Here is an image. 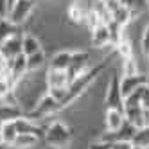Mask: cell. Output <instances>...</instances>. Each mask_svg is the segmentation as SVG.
<instances>
[{"mask_svg":"<svg viewBox=\"0 0 149 149\" xmlns=\"http://www.w3.org/2000/svg\"><path fill=\"white\" fill-rule=\"evenodd\" d=\"M90 9H92V2H88V0H72L67 7V16L70 20V24L83 25Z\"/></svg>","mask_w":149,"mask_h":149,"instance_id":"cell-6","label":"cell"},{"mask_svg":"<svg viewBox=\"0 0 149 149\" xmlns=\"http://www.w3.org/2000/svg\"><path fill=\"white\" fill-rule=\"evenodd\" d=\"M43 50V43H41V38L34 33H24L22 34V54L31 56L34 52Z\"/></svg>","mask_w":149,"mask_h":149,"instance_id":"cell-11","label":"cell"},{"mask_svg":"<svg viewBox=\"0 0 149 149\" xmlns=\"http://www.w3.org/2000/svg\"><path fill=\"white\" fill-rule=\"evenodd\" d=\"M102 99H104V108H122L124 106V95L120 90V72L111 70V76L106 79Z\"/></svg>","mask_w":149,"mask_h":149,"instance_id":"cell-2","label":"cell"},{"mask_svg":"<svg viewBox=\"0 0 149 149\" xmlns=\"http://www.w3.org/2000/svg\"><path fill=\"white\" fill-rule=\"evenodd\" d=\"M147 4H149V0H147Z\"/></svg>","mask_w":149,"mask_h":149,"instance_id":"cell-28","label":"cell"},{"mask_svg":"<svg viewBox=\"0 0 149 149\" xmlns=\"http://www.w3.org/2000/svg\"><path fill=\"white\" fill-rule=\"evenodd\" d=\"M74 140V130L65 120L54 119L45 126L43 144L50 149H68Z\"/></svg>","mask_w":149,"mask_h":149,"instance_id":"cell-1","label":"cell"},{"mask_svg":"<svg viewBox=\"0 0 149 149\" xmlns=\"http://www.w3.org/2000/svg\"><path fill=\"white\" fill-rule=\"evenodd\" d=\"M47 65H49V58H47L45 49L27 56V72L29 74H38L41 68H45Z\"/></svg>","mask_w":149,"mask_h":149,"instance_id":"cell-13","label":"cell"},{"mask_svg":"<svg viewBox=\"0 0 149 149\" xmlns=\"http://www.w3.org/2000/svg\"><path fill=\"white\" fill-rule=\"evenodd\" d=\"M120 2L131 9L133 16H140V15L149 13V4H147V0H120Z\"/></svg>","mask_w":149,"mask_h":149,"instance_id":"cell-17","label":"cell"},{"mask_svg":"<svg viewBox=\"0 0 149 149\" xmlns=\"http://www.w3.org/2000/svg\"><path fill=\"white\" fill-rule=\"evenodd\" d=\"M119 70H120V77H122V76H135V74L144 72V68H142V65H140V59H138L135 54L130 56V58H122V59H120Z\"/></svg>","mask_w":149,"mask_h":149,"instance_id":"cell-15","label":"cell"},{"mask_svg":"<svg viewBox=\"0 0 149 149\" xmlns=\"http://www.w3.org/2000/svg\"><path fill=\"white\" fill-rule=\"evenodd\" d=\"M18 136V130H16V122L15 120H4L0 122V142L6 146H13Z\"/></svg>","mask_w":149,"mask_h":149,"instance_id":"cell-14","label":"cell"},{"mask_svg":"<svg viewBox=\"0 0 149 149\" xmlns=\"http://www.w3.org/2000/svg\"><path fill=\"white\" fill-rule=\"evenodd\" d=\"M7 2H9V7H11V6H13V4L16 2V0H7Z\"/></svg>","mask_w":149,"mask_h":149,"instance_id":"cell-27","label":"cell"},{"mask_svg":"<svg viewBox=\"0 0 149 149\" xmlns=\"http://www.w3.org/2000/svg\"><path fill=\"white\" fill-rule=\"evenodd\" d=\"M41 142L43 140H41L40 136L33 135V133H18L13 147L15 149H36Z\"/></svg>","mask_w":149,"mask_h":149,"instance_id":"cell-16","label":"cell"},{"mask_svg":"<svg viewBox=\"0 0 149 149\" xmlns=\"http://www.w3.org/2000/svg\"><path fill=\"white\" fill-rule=\"evenodd\" d=\"M144 74L147 76V84H149V59H147V67L144 68Z\"/></svg>","mask_w":149,"mask_h":149,"instance_id":"cell-25","label":"cell"},{"mask_svg":"<svg viewBox=\"0 0 149 149\" xmlns=\"http://www.w3.org/2000/svg\"><path fill=\"white\" fill-rule=\"evenodd\" d=\"M36 9H38V2H36V0H16V2L9 7L7 20L20 27V25L27 24L29 20L34 16Z\"/></svg>","mask_w":149,"mask_h":149,"instance_id":"cell-3","label":"cell"},{"mask_svg":"<svg viewBox=\"0 0 149 149\" xmlns=\"http://www.w3.org/2000/svg\"><path fill=\"white\" fill-rule=\"evenodd\" d=\"M142 106L149 111V84H146L142 90Z\"/></svg>","mask_w":149,"mask_h":149,"instance_id":"cell-23","label":"cell"},{"mask_svg":"<svg viewBox=\"0 0 149 149\" xmlns=\"http://www.w3.org/2000/svg\"><path fill=\"white\" fill-rule=\"evenodd\" d=\"M22 34L24 33H16V34H11L0 41V54L6 59L11 61L13 58L22 54Z\"/></svg>","mask_w":149,"mask_h":149,"instance_id":"cell-8","label":"cell"},{"mask_svg":"<svg viewBox=\"0 0 149 149\" xmlns=\"http://www.w3.org/2000/svg\"><path fill=\"white\" fill-rule=\"evenodd\" d=\"M27 56L25 54H20L16 58H13L9 61V76L15 79V83L18 79H22L24 76H27Z\"/></svg>","mask_w":149,"mask_h":149,"instance_id":"cell-12","label":"cell"},{"mask_svg":"<svg viewBox=\"0 0 149 149\" xmlns=\"http://www.w3.org/2000/svg\"><path fill=\"white\" fill-rule=\"evenodd\" d=\"M9 15V2L7 0H0V20L7 18Z\"/></svg>","mask_w":149,"mask_h":149,"instance_id":"cell-22","label":"cell"},{"mask_svg":"<svg viewBox=\"0 0 149 149\" xmlns=\"http://www.w3.org/2000/svg\"><path fill=\"white\" fill-rule=\"evenodd\" d=\"M72 63V50L68 49H59L49 58V68L54 70H68Z\"/></svg>","mask_w":149,"mask_h":149,"instance_id":"cell-10","label":"cell"},{"mask_svg":"<svg viewBox=\"0 0 149 149\" xmlns=\"http://www.w3.org/2000/svg\"><path fill=\"white\" fill-rule=\"evenodd\" d=\"M90 43L93 49H113L111 43V31L108 24H99L97 27H93L90 31Z\"/></svg>","mask_w":149,"mask_h":149,"instance_id":"cell-7","label":"cell"},{"mask_svg":"<svg viewBox=\"0 0 149 149\" xmlns=\"http://www.w3.org/2000/svg\"><path fill=\"white\" fill-rule=\"evenodd\" d=\"M133 149H147V147H142V146H136V144H133Z\"/></svg>","mask_w":149,"mask_h":149,"instance_id":"cell-26","label":"cell"},{"mask_svg":"<svg viewBox=\"0 0 149 149\" xmlns=\"http://www.w3.org/2000/svg\"><path fill=\"white\" fill-rule=\"evenodd\" d=\"M102 120H104V131L106 133H117L127 122L122 108H104Z\"/></svg>","mask_w":149,"mask_h":149,"instance_id":"cell-5","label":"cell"},{"mask_svg":"<svg viewBox=\"0 0 149 149\" xmlns=\"http://www.w3.org/2000/svg\"><path fill=\"white\" fill-rule=\"evenodd\" d=\"M138 50H140V56L147 61L149 59V24L144 27L140 40H138Z\"/></svg>","mask_w":149,"mask_h":149,"instance_id":"cell-18","label":"cell"},{"mask_svg":"<svg viewBox=\"0 0 149 149\" xmlns=\"http://www.w3.org/2000/svg\"><path fill=\"white\" fill-rule=\"evenodd\" d=\"M92 65H95V63L92 61V52L90 50H84V49L72 50V63H70V68H68L70 83L76 77H79L81 74H84Z\"/></svg>","mask_w":149,"mask_h":149,"instance_id":"cell-4","label":"cell"},{"mask_svg":"<svg viewBox=\"0 0 149 149\" xmlns=\"http://www.w3.org/2000/svg\"><path fill=\"white\" fill-rule=\"evenodd\" d=\"M86 149H111V144L106 142V140H101V138H97V140H92Z\"/></svg>","mask_w":149,"mask_h":149,"instance_id":"cell-21","label":"cell"},{"mask_svg":"<svg viewBox=\"0 0 149 149\" xmlns=\"http://www.w3.org/2000/svg\"><path fill=\"white\" fill-rule=\"evenodd\" d=\"M133 144L142 146V147H147V149H149V126L138 127L136 133H135V136H133Z\"/></svg>","mask_w":149,"mask_h":149,"instance_id":"cell-20","label":"cell"},{"mask_svg":"<svg viewBox=\"0 0 149 149\" xmlns=\"http://www.w3.org/2000/svg\"><path fill=\"white\" fill-rule=\"evenodd\" d=\"M16 33H20L18 25H15L13 22H9L7 18L0 20V41L6 40L7 36H11V34H16Z\"/></svg>","mask_w":149,"mask_h":149,"instance_id":"cell-19","label":"cell"},{"mask_svg":"<svg viewBox=\"0 0 149 149\" xmlns=\"http://www.w3.org/2000/svg\"><path fill=\"white\" fill-rule=\"evenodd\" d=\"M111 149H133V142H113Z\"/></svg>","mask_w":149,"mask_h":149,"instance_id":"cell-24","label":"cell"},{"mask_svg":"<svg viewBox=\"0 0 149 149\" xmlns=\"http://www.w3.org/2000/svg\"><path fill=\"white\" fill-rule=\"evenodd\" d=\"M147 84V76L144 72L140 74H135V76H122L120 77V90H122V95L127 97L130 93L136 92L138 88H142Z\"/></svg>","mask_w":149,"mask_h":149,"instance_id":"cell-9","label":"cell"}]
</instances>
